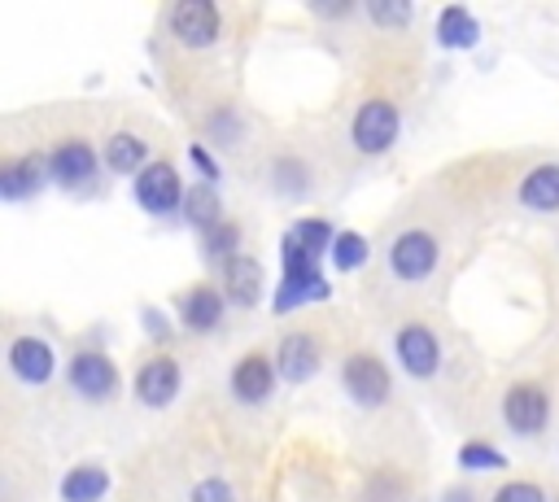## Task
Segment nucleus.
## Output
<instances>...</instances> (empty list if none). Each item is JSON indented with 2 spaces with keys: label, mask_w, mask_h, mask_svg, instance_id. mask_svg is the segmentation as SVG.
Here are the masks:
<instances>
[{
  "label": "nucleus",
  "mask_w": 559,
  "mask_h": 502,
  "mask_svg": "<svg viewBox=\"0 0 559 502\" xmlns=\"http://www.w3.org/2000/svg\"><path fill=\"white\" fill-rule=\"evenodd\" d=\"M280 258H284V279H280V292H275V314H284V310H293L301 301H323L328 297V284L319 275V253H310L293 236V227H288V236L280 244Z\"/></svg>",
  "instance_id": "nucleus-1"
},
{
  "label": "nucleus",
  "mask_w": 559,
  "mask_h": 502,
  "mask_svg": "<svg viewBox=\"0 0 559 502\" xmlns=\"http://www.w3.org/2000/svg\"><path fill=\"white\" fill-rule=\"evenodd\" d=\"M389 266H393V275L406 279V284L428 279L432 266H437V236L424 231V227H406V231L393 236V244H389Z\"/></svg>",
  "instance_id": "nucleus-2"
},
{
  "label": "nucleus",
  "mask_w": 559,
  "mask_h": 502,
  "mask_svg": "<svg viewBox=\"0 0 559 502\" xmlns=\"http://www.w3.org/2000/svg\"><path fill=\"white\" fill-rule=\"evenodd\" d=\"M397 131H402V118H397V109H393L389 100H380V96H376V100H362L358 113H354V127H349L358 153H384V148L397 140Z\"/></svg>",
  "instance_id": "nucleus-3"
},
{
  "label": "nucleus",
  "mask_w": 559,
  "mask_h": 502,
  "mask_svg": "<svg viewBox=\"0 0 559 502\" xmlns=\"http://www.w3.org/2000/svg\"><path fill=\"white\" fill-rule=\"evenodd\" d=\"M135 201L148 210V214H175L183 196V183H179V170L170 162H148L140 175H135Z\"/></svg>",
  "instance_id": "nucleus-4"
},
{
  "label": "nucleus",
  "mask_w": 559,
  "mask_h": 502,
  "mask_svg": "<svg viewBox=\"0 0 559 502\" xmlns=\"http://www.w3.org/2000/svg\"><path fill=\"white\" fill-rule=\"evenodd\" d=\"M502 419L511 432L520 437H537L546 423H550V402L537 384H511L507 397H502Z\"/></svg>",
  "instance_id": "nucleus-5"
},
{
  "label": "nucleus",
  "mask_w": 559,
  "mask_h": 502,
  "mask_svg": "<svg viewBox=\"0 0 559 502\" xmlns=\"http://www.w3.org/2000/svg\"><path fill=\"white\" fill-rule=\"evenodd\" d=\"M341 384H345V393L358 402V406H380L384 397H389V371H384V362L380 358H371V354H354V358H345V367H341Z\"/></svg>",
  "instance_id": "nucleus-6"
},
{
  "label": "nucleus",
  "mask_w": 559,
  "mask_h": 502,
  "mask_svg": "<svg viewBox=\"0 0 559 502\" xmlns=\"http://www.w3.org/2000/svg\"><path fill=\"white\" fill-rule=\"evenodd\" d=\"M218 26L223 22H218V9L210 0H183L170 13V31L183 48H210L218 39Z\"/></svg>",
  "instance_id": "nucleus-7"
},
{
  "label": "nucleus",
  "mask_w": 559,
  "mask_h": 502,
  "mask_svg": "<svg viewBox=\"0 0 559 502\" xmlns=\"http://www.w3.org/2000/svg\"><path fill=\"white\" fill-rule=\"evenodd\" d=\"M70 384H74L79 397L105 402V397L118 393V367H114L105 354L83 349V354H74V362H70Z\"/></svg>",
  "instance_id": "nucleus-8"
},
{
  "label": "nucleus",
  "mask_w": 559,
  "mask_h": 502,
  "mask_svg": "<svg viewBox=\"0 0 559 502\" xmlns=\"http://www.w3.org/2000/svg\"><path fill=\"white\" fill-rule=\"evenodd\" d=\"M393 349H397L402 367H406L415 380H428V375H437V367H441V345H437L432 327H424V323H406V327L397 332Z\"/></svg>",
  "instance_id": "nucleus-9"
},
{
  "label": "nucleus",
  "mask_w": 559,
  "mask_h": 502,
  "mask_svg": "<svg viewBox=\"0 0 559 502\" xmlns=\"http://www.w3.org/2000/svg\"><path fill=\"white\" fill-rule=\"evenodd\" d=\"M179 380H183V371H179V362L175 358H148L140 371H135V397L144 402V406H170L175 402V393H179Z\"/></svg>",
  "instance_id": "nucleus-10"
},
{
  "label": "nucleus",
  "mask_w": 559,
  "mask_h": 502,
  "mask_svg": "<svg viewBox=\"0 0 559 502\" xmlns=\"http://www.w3.org/2000/svg\"><path fill=\"white\" fill-rule=\"evenodd\" d=\"M275 371H280V380H288V384L310 380V375L319 371V345H314V336L288 332V336L280 340V349H275Z\"/></svg>",
  "instance_id": "nucleus-11"
},
{
  "label": "nucleus",
  "mask_w": 559,
  "mask_h": 502,
  "mask_svg": "<svg viewBox=\"0 0 559 502\" xmlns=\"http://www.w3.org/2000/svg\"><path fill=\"white\" fill-rule=\"evenodd\" d=\"M9 371L22 380V384H48L52 375V345L39 340V336H17L9 345Z\"/></svg>",
  "instance_id": "nucleus-12"
},
{
  "label": "nucleus",
  "mask_w": 559,
  "mask_h": 502,
  "mask_svg": "<svg viewBox=\"0 0 559 502\" xmlns=\"http://www.w3.org/2000/svg\"><path fill=\"white\" fill-rule=\"evenodd\" d=\"M48 175L61 183V188H79L96 175V153L83 144V140H66L61 148H52L48 157Z\"/></svg>",
  "instance_id": "nucleus-13"
},
{
  "label": "nucleus",
  "mask_w": 559,
  "mask_h": 502,
  "mask_svg": "<svg viewBox=\"0 0 559 502\" xmlns=\"http://www.w3.org/2000/svg\"><path fill=\"white\" fill-rule=\"evenodd\" d=\"M179 319H183V327H192V332L218 327V323H223V292L210 288V284L188 288L183 301H179Z\"/></svg>",
  "instance_id": "nucleus-14"
},
{
  "label": "nucleus",
  "mask_w": 559,
  "mask_h": 502,
  "mask_svg": "<svg viewBox=\"0 0 559 502\" xmlns=\"http://www.w3.org/2000/svg\"><path fill=\"white\" fill-rule=\"evenodd\" d=\"M271 389H275V367H271L266 358L249 354V358H240V362L231 367V393H236L240 402H266Z\"/></svg>",
  "instance_id": "nucleus-15"
},
{
  "label": "nucleus",
  "mask_w": 559,
  "mask_h": 502,
  "mask_svg": "<svg viewBox=\"0 0 559 502\" xmlns=\"http://www.w3.org/2000/svg\"><path fill=\"white\" fill-rule=\"evenodd\" d=\"M223 284H227V297H231L236 306H253L258 292H262V266H258L253 258L236 253V258L223 262Z\"/></svg>",
  "instance_id": "nucleus-16"
},
{
  "label": "nucleus",
  "mask_w": 559,
  "mask_h": 502,
  "mask_svg": "<svg viewBox=\"0 0 559 502\" xmlns=\"http://www.w3.org/2000/svg\"><path fill=\"white\" fill-rule=\"evenodd\" d=\"M520 201L528 210H537V214H555L559 210V166L546 162V166L528 170L524 183H520Z\"/></svg>",
  "instance_id": "nucleus-17"
},
{
  "label": "nucleus",
  "mask_w": 559,
  "mask_h": 502,
  "mask_svg": "<svg viewBox=\"0 0 559 502\" xmlns=\"http://www.w3.org/2000/svg\"><path fill=\"white\" fill-rule=\"evenodd\" d=\"M437 39H441L445 48H472V44L480 39V22L472 17V9L450 4V9H441V17H437Z\"/></svg>",
  "instance_id": "nucleus-18"
},
{
  "label": "nucleus",
  "mask_w": 559,
  "mask_h": 502,
  "mask_svg": "<svg viewBox=\"0 0 559 502\" xmlns=\"http://www.w3.org/2000/svg\"><path fill=\"white\" fill-rule=\"evenodd\" d=\"M109 489V471L100 467H70L61 476V502H100Z\"/></svg>",
  "instance_id": "nucleus-19"
},
{
  "label": "nucleus",
  "mask_w": 559,
  "mask_h": 502,
  "mask_svg": "<svg viewBox=\"0 0 559 502\" xmlns=\"http://www.w3.org/2000/svg\"><path fill=\"white\" fill-rule=\"evenodd\" d=\"M144 140L135 131H114L105 140V166L118 170V175H131V170H144Z\"/></svg>",
  "instance_id": "nucleus-20"
},
{
  "label": "nucleus",
  "mask_w": 559,
  "mask_h": 502,
  "mask_svg": "<svg viewBox=\"0 0 559 502\" xmlns=\"http://www.w3.org/2000/svg\"><path fill=\"white\" fill-rule=\"evenodd\" d=\"M44 166H39V157H22V162H9L4 170H0V192L9 196V201H22V196H31L39 183H44V175H39Z\"/></svg>",
  "instance_id": "nucleus-21"
},
{
  "label": "nucleus",
  "mask_w": 559,
  "mask_h": 502,
  "mask_svg": "<svg viewBox=\"0 0 559 502\" xmlns=\"http://www.w3.org/2000/svg\"><path fill=\"white\" fill-rule=\"evenodd\" d=\"M332 262H336V271H358L367 262V240L358 231H341L332 240Z\"/></svg>",
  "instance_id": "nucleus-22"
},
{
  "label": "nucleus",
  "mask_w": 559,
  "mask_h": 502,
  "mask_svg": "<svg viewBox=\"0 0 559 502\" xmlns=\"http://www.w3.org/2000/svg\"><path fill=\"white\" fill-rule=\"evenodd\" d=\"M183 205H188V218H192L197 227H205V231H210L214 223H223V218H218V196H214L210 188L188 192V201H183Z\"/></svg>",
  "instance_id": "nucleus-23"
},
{
  "label": "nucleus",
  "mask_w": 559,
  "mask_h": 502,
  "mask_svg": "<svg viewBox=\"0 0 559 502\" xmlns=\"http://www.w3.org/2000/svg\"><path fill=\"white\" fill-rule=\"evenodd\" d=\"M236 244H240V227L236 223H214L210 231H205V253L210 258H236Z\"/></svg>",
  "instance_id": "nucleus-24"
},
{
  "label": "nucleus",
  "mask_w": 559,
  "mask_h": 502,
  "mask_svg": "<svg viewBox=\"0 0 559 502\" xmlns=\"http://www.w3.org/2000/svg\"><path fill=\"white\" fill-rule=\"evenodd\" d=\"M459 463H463L467 471H485V467H507V454H498V450L485 445V441H467V445L459 450Z\"/></svg>",
  "instance_id": "nucleus-25"
},
{
  "label": "nucleus",
  "mask_w": 559,
  "mask_h": 502,
  "mask_svg": "<svg viewBox=\"0 0 559 502\" xmlns=\"http://www.w3.org/2000/svg\"><path fill=\"white\" fill-rule=\"evenodd\" d=\"M367 13H371L376 26H406L411 22V4L406 0H371Z\"/></svg>",
  "instance_id": "nucleus-26"
},
{
  "label": "nucleus",
  "mask_w": 559,
  "mask_h": 502,
  "mask_svg": "<svg viewBox=\"0 0 559 502\" xmlns=\"http://www.w3.org/2000/svg\"><path fill=\"white\" fill-rule=\"evenodd\" d=\"M493 502H546V493L533 485V480H511L493 493Z\"/></svg>",
  "instance_id": "nucleus-27"
},
{
  "label": "nucleus",
  "mask_w": 559,
  "mask_h": 502,
  "mask_svg": "<svg viewBox=\"0 0 559 502\" xmlns=\"http://www.w3.org/2000/svg\"><path fill=\"white\" fill-rule=\"evenodd\" d=\"M188 502H231V485H227V480H218V476H214V480H201V485L192 489V498H188Z\"/></svg>",
  "instance_id": "nucleus-28"
},
{
  "label": "nucleus",
  "mask_w": 559,
  "mask_h": 502,
  "mask_svg": "<svg viewBox=\"0 0 559 502\" xmlns=\"http://www.w3.org/2000/svg\"><path fill=\"white\" fill-rule=\"evenodd\" d=\"M280 183H284L288 192H301V188H306L301 166H297V162H280V166H275V188H280Z\"/></svg>",
  "instance_id": "nucleus-29"
},
{
  "label": "nucleus",
  "mask_w": 559,
  "mask_h": 502,
  "mask_svg": "<svg viewBox=\"0 0 559 502\" xmlns=\"http://www.w3.org/2000/svg\"><path fill=\"white\" fill-rule=\"evenodd\" d=\"M192 162L201 166V175H205V179H218V162H214L205 148H192Z\"/></svg>",
  "instance_id": "nucleus-30"
},
{
  "label": "nucleus",
  "mask_w": 559,
  "mask_h": 502,
  "mask_svg": "<svg viewBox=\"0 0 559 502\" xmlns=\"http://www.w3.org/2000/svg\"><path fill=\"white\" fill-rule=\"evenodd\" d=\"M445 502H472V493H467V489H450Z\"/></svg>",
  "instance_id": "nucleus-31"
}]
</instances>
